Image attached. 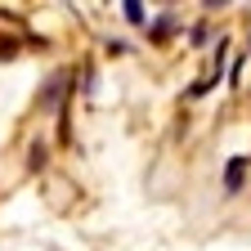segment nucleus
<instances>
[{
  "mask_svg": "<svg viewBox=\"0 0 251 251\" xmlns=\"http://www.w3.org/2000/svg\"><path fill=\"white\" fill-rule=\"evenodd\" d=\"M225 184H229V188H238V184H242V162H229V175H225Z\"/></svg>",
  "mask_w": 251,
  "mask_h": 251,
  "instance_id": "nucleus-1",
  "label": "nucleus"
},
{
  "mask_svg": "<svg viewBox=\"0 0 251 251\" xmlns=\"http://www.w3.org/2000/svg\"><path fill=\"white\" fill-rule=\"evenodd\" d=\"M121 9H126V18H130V23H144V9L135 5V0H130V5H121Z\"/></svg>",
  "mask_w": 251,
  "mask_h": 251,
  "instance_id": "nucleus-2",
  "label": "nucleus"
}]
</instances>
